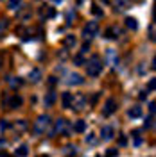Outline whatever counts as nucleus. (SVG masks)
Wrapping results in <instances>:
<instances>
[{"label":"nucleus","instance_id":"nucleus-1","mask_svg":"<svg viewBox=\"0 0 156 157\" xmlns=\"http://www.w3.org/2000/svg\"><path fill=\"white\" fill-rule=\"evenodd\" d=\"M102 70V62H101V57L99 56H92V59L86 62V73L90 77H97Z\"/></svg>","mask_w":156,"mask_h":157},{"label":"nucleus","instance_id":"nucleus-2","mask_svg":"<svg viewBox=\"0 0 156 157\" xmlns=\"http://www.w3.org/2000/svg\"><path fill=\"white\" fill-rule=\"evenodd\" d=\"M49 123H50V118L47 116V114H41V116H38V120H36V123H34V127H33V130H34V134H43L45 130H47V127H49Z\"/></svg>","mask_w":156,"mask_h":157},{"label":"nucleus","instance_id":"nucleus-3","mask_svg":"<svg viewBox=\"0 0 156 157\" xmlns=\"http://www.w3.org/2000/svg\"><path fill=\"white\" fill-rule=\"evenodd\" d=\"M97 32H99V25H97V22H90V23L85 25V29H83V36L86 38V41L92 39L93 36H97Z\"/></svg>","mask_w":156,"mask_h":157},{"label":"nucleus","instance_id":"nucleus-4","mask_svg":"<svg viewBox=\"0 0 156 157\" xmlns=\"http://www.w3.org/2000/svg\"><path fill=\"white\" fill-rule=\"evenodd\" d=\"M115 111H117V100L110 98L106 102V106H104V109H102V114H104V116H110V114H113Z\"/></svg>","mask_w":156,"mask_h":157},{"label":"nucleus","instance_id":"nucleus-5","mask_svg":"<svg viewBox=\"0 0 156 157\" xmlns=\"http://www.w3.org/2000/svg\"><path fill=\"white\" fill-rule=\"evenodd\" d=\"M113 136H115L113 127H110V125H104L102 130H101V138H102L104 141H110V139H113Z\"/></svg>","mask_w":156,"mask_h":157},{"label":"nucleus","instance_id":"nucleus-6","mask_svg":"<svg viewBox=\"0 0 156 157\" xmlns=\"http://www.w3.org/2000/svg\"><path fill=\"white\" fill-rule=\"evenodd\" d=\"M22 104H24V98H22V97H20V95H13L11 98L7 100V107H9V109H16V107L22 106Z\"/></svg>","mask_w":156,"mask_h":157},{"label":"nucleus","instance_id":"nucleus-7","mask_svg":"<svg viewBox=\"0 0 156 157\" xmlns=\"http://www.w3.org/2000/svg\"><path fill=\"white\" fill-rule=\"evenodd\" d=\"M85 104H86V97L85 95H77V98H74V102H72V107L77 109V111H83L85 109Z\"/></svg>","mask_w":156,"mask_h":157},{"label":"nucleus","instance_id":"nucleus-8","mask_svg":"<svg viewBox=\"0 0 156 157\" xmlns=\"http://www.w3.org/2000/svg\"><path fill=\"white\" fill-rule=\"evenodd\" d=\"M119 34H120L119 27H110V29L104 30V38H106V39H113V38H117Z\"/></svg>","mask_w":156,"mask_h":157},{"label":"nucleus","instance_id":"nucleus-9","mask_svg":"<svg viewBox=\"0 0 156 157\" xmlns=\"http://www.w3.org/2000/svg\"><path fill=\"white\" fill-rule=\"evenodd\" d=\"M61 102H63V107H65V109L72 107V102H74L72 93H63V95H61Z\"/></svg>","mask_w":156,"mask_h":157},{"label":"nucleus","instance_id":"nucleus-10","mask_svg":"<svg viewBox=\"0 0 156 157\" xmlns=\"http://www.w3.org/2000/svg\"><path fill=\"white\" fill-rule=\"evenodd\" d=\"M76 36H72V34H68V36H65V39H63V47L65 48H72V47H76Z\"/></svg>","mask_w":156,"mask_h":157},{"label":"nucleus","instance_id":"nucleus-11","mask_svg":"<svg viewBox=\"0 0 156 157\" xmlns=\"http://www.w3.org/2000/svg\"><path fill=\"white\" fill-rule=\"evenodd\" d=\"M67 127H68L67 120H58V121H56V129H54V134H58V132H67Z\"/></svg>","mask_w":156,"mask_h":157},{"label":"nucleus","instance_id":"nucleus-12","mask_svg":"<svg viewBox=\"0 0 156 157\" xmlns=\"http://www.w3.org/2000/svg\"><path fill=\"white\" fill-rule=\"evenodd\" d=\"M29 79L33 80V82H40V80H41V70H40V68L31 70V73H29Z\"/></svg>","mask_w":156,"mask_h":157},{"label":"nucleus","instance_id":"nucleus-13","mask_svg":"<svg viewBox=\"0 0 156 157\" xmlns=\"http://www.w3.org/2000/svg\"><path fill=\"white\" fill-rule=\"evenodd\" d=\"M68 84H72V86H74V84H83V77L81 75H76V73H70V75H68Z\"/></svg>","mask_w":156,"mask_h":157},{"label":"nucleus","instance_id":"nucleus-14","mask_svg":"<svg viewBox=\"0 0 156 157\" xmlns=\"http://www.w3.org/2000/svg\"><path fill=\"white\" fill-rule=\"evenodd\" d=\"M54 102H56V93L50 89V91L47 93V95H45V106H47V107H50V106H54Z\"/></svg>","mask_w":156,"mask_h":157},{"label":"nucleus","instance_id":"nucleus-15","mask_svg":"<svg viewBox=\"0 0 156 157\" xmlns=\"http://www.w3.org/2000/svg\"><path fill=\"white\" fill-rule=\"evenodd\" d=\"M128 114H129V118H140V116H142V107L135 106V107H131V109L128 111Z\"/></svg>","mask_w":156,"mask_h":157},{"label":"nucleus","instance_id":"nucleus-16","mask_svg":"<svg viewBox=\"0 0 156 157\" xmlns=\"http://www.w3.org/2000/svg\"><path fill=\"white\" fill-rule=\"evenodd\" d=\"M115 7L117 11H126L129 7V0H115Z\"/></svg>","mask_w":156,"mask_h":157},{"label":"nucleus","instance_id":"nucleus-17","mask_svg":"<svg viewBox=\"0 0 156 157\" xmlns=\"http://www.w3.org/2000/svg\"><path fill=\"white\" fill-rule=\"evenodd\" d=\"M126 25H128V29H131V30H137V29H138V22H137V18L128 16V18H126Z\"/></svg>","mask_w":156,"mask_h":157},{"label":"nucleus","instance_id":"nucleus-18","mask_svg":"<svg viewBox=\"0 0 156 157\" xmlns=\"http://www.w3.org/2000/svg\"><path fill=\"white\" fill-rule=\"evenodd\" d=\"M74 130H76V132H85V130H86V123L83 121V120H77L76 125H74Z\"/></svg>","mask_w":156,"mask_h":157},{"label":"nucleus","instance_id":"nucleus-19","mask_svg":"<svg viewBox=\"0 0 156 157\" xmlns=\"http://www.w3.org/2000/svg\"><path fill=\"white\" fill-rule=\"evenodd\" d=\"M74 62H76V66H83V64H85V54L79 52V54L74 57Z\"/></svg>","mask_w":156,"mask_h":157},{"label":"nucleus","instance_id":"nucleus-20","mask_svg":"<svg viewBox=\"0 0 156 157\" xmlns=\"http://www.w3.org/2000/svg\"><path fill=\"white\" fill-rule=\"evenodd\" d=\"M27 154H29V148H27L25 145H22V146H20V148L16 150V155H18V157H25Z\"/></svg>","mask_w":156,"mask_h":157},{"label":"nucleus","instance_id":"nucleus-21","mask_svg":"<svg viewBox=\"0 0 156 157\" xmlns=\"http://www.w3.org/2000/svg\"><path fill=\"white\" fill-rule=\"evenodd\" d=\"M149 39L156 43V23H154V25H151V29H149Z\"/></svg>","mask_w":156,"mask_h":157},{"label":"nucleus","instance_id":"nucleus-22","mask_svg":"<svg viewBox=\"0 0 156 157\" xmlns=\"http://www.w3.org/2000/svg\"><path fill=\"white\" fill-rule=\"evenodd\" d=\"M20 4H22V0H9V2H7V7H9V9H18Z\"/></svg>","mask_w":156,"mask_h":157},{"label":"nucleus","instance_id":"nucleus-23","mask_svg":"<svg viewBox=\"0 0 156 157\" xmlns=\"http://www.w3.org/2000/svg\"><path fill=\"white\" fill-rule=\"evenodd\" d=\"M72 22H74V9H70L67 13V25H70Z\"/></svg>","mask_w":156,"mask_h":157},{"label":"nucleus","instance_id":"nucleus-24","mask_svg":"<svg viewBox=\"0 0 156 157\" xmlns=\"http://www.w3.org/2000/svg\"><path fill=\"white\" fill-rule=\"evenodd\" d=\"M156 89V79H151L147 82V91H154Z\"/></svg>","mask_w":156,"mask_h":157},{"label":"nucleus","instance_id":"nucleus-25","mask_svg":"<svg viewBox=\"0 0 156 157\" xmlns=\"http://www.w3.org/2000/svg\"><path fill=\"white\" fill-rule=\"evenodd\" d=\"M117 155H119V150H115V148H110L106 154V157H117Z\"/></svg>","mask_w":156,"mask_h":157},{"label":"nucleus","instance_id":"nucleus-26","mask_svg":"<svg viewBox=\"0 0 156 157\" xmlns=\"http://www.w3.org/2000/svg\"><path fill=\"white\" fill-rule=\"evenodd\" d=\"M92 13L95 14V16H102V11H101V9H99L97 5H93V7H92Z\"/></svg>","mask_w":156,"mask_h":157},{"label":"nucleus","instance_id":"nucleus-27","mask_svg":"<svg viewBox=\"0 0 156 157\" xmlns=\"http://www.w3.org/2000/svg\"><path fill=\"white\" fill-rule=\"evenodd\" d=\"M88 48H90V41H85V43H83V50H81V54H86Z\"/></svg>","mask_w":156,"mask_h":157},{"label":"nucleus","instance_id":"nucleus-28","mask_svg":"<svg viewBox=\"0 0 156 157\" xmlns=\"http://www.w3.org/2000/svg\"><path fill=\"white\" fill-rule=\"evenodd\" d=\"M126 143H128L126 136H120V138H119V145H120V146H126Z\"/></svg>","mask_w":156,"mask_h":157},{"label":"nucleus","instance_id":"nucleus-29","mask_svg":"<svg viewBox=\"0 0 156 157\" xmlns=\"http://www.w3.org/2000/svg\"><path fill=\"white\" fill-rule=\"evenodd\" d=\"M0 129H9V123L6 120H2V121H0Z\"/></svg>","mask_w":156,"mask_h":157},{"label":"nucleus","instance_id":"nucleus-30","mask_svg":"<svg viewBox=\"0 0 156 157\" xmlns=\"http://www.w3.org/2000/svg\"><path fill=\"white\" fill-rule=\"evenodd\" d=\"M149 111H151V114H156V104H154V102L149 106Z\"/></svg>","mask_w":156,"mask_h":157},{"label":"nucleus","instance_id":"nucleus-31","mask_svg":"<svg viewBox=\"0 0 156 157\" xmlns=\"http://www.w3.org/2000/svg\"><path fill=\"white\" fill-rule=\"evenodd\" d=\"M86 143H92V145H93V143H95V138H93V134H90V136H88V138H86Z\"/></svg>","mask_w":156,"mask_h":157},{"label":"nucleus","instance_id":"nucleus-32","mask_svg":"<svg viewBox=\"0 0 156 157\" xmlns=\"http://www.w3.org/2000/svg\"><path fill=\"white\" fill-rule=\"evenodd\" d=\"M7 27V20H0V30Z\"/></svg>","mask_w":156,"mask_h":157},{"label":"nucleus","instance_id":"nucleus-33","mask_svg":"<svg viewBox=\"0 0 156 157\" xmlns=\"http://www.w3.org/2000/svg\"><path fill=\"white\" fill-rule=\"evenodd\" d=\"M145 98H147V91H142L140 93V100H145Z\"/></svg>","mask_w":156,"mask_h":157},{"label":"nucleus","instance_id":"nucleus-34","mask_svg":"<svg viewBox=\"0 0 156 157\" xmlns=\"http://www.w3.org/2000/svg\"><path fill=\"white\" fill-rule=\"evenodd\" d=\"M56 82H58V80H56V77H50V80H49V84H50V86H54Z\"/></svg>","mask_w":156,"mask_h":157},{"label":"nucleus","instance_id":"nucleus-35","mask_svg":"<svg viewBox=\"0 0 156 157\" xmlns=\"http://www.w3.org/2000/svg\"><path fill=\"white\" fill-rule=\"evenodd\" d=\"M0 157H9V154L7 152H0Z\"/></svg>","mask_w":156,"mask_h":157},{"label":"nucleus","instance_id":"nucleus-36","mask_svg":"<svg viewBox=\"0 0 156 157\" xmlns=\"http://www.w3.org/2000/svg\"><path fill=\"white\" fill-rule=\"evenodd\" d=\"M153 70H156V56H154V59H153Z\"/></svg>","mask_w":156,"mask_h":157},{"label":"nucleus","instance_id":"nucleus-37","mask_svg":"<svg viewBox=\"0 0 156 157\" xmlns=\"http://www.w3.org/2000/svg\"><path fill=\"white\" fill-rule=\"evenodd\" d=\"M101 2H104V4H108V2H110V0H101Z\"/></svg>","mask_w":156,"mask_h":157},{"label":"nucleus","instance_id":"nucleus-38","mask_svg":"<svg viewBox=\"0 0 156 157\" xmlns=\"http://www.w3.org/2000/svg\"><path fill=\"white\" fill-rule=\"evenodd\" d=\"M54 2H63V0H54Z\"/></svg>","mask_w":156,"mask_h":157}]
</instances>
